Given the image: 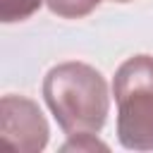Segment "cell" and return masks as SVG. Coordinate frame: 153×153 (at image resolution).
Returning a JSON list of instances; mask_svg holds the SVG:
<instances>
[{
  "mask_svg": "<svg viewBox=\"0 0 153 153\" xmlns=\"http://www.w3.org/2000/svg\"><path fill=\"white\" fill-rule=\"evenodd\" d=\"M115 2H131V0H115Z\"/></svg>",
  "mask_w": 153,
  "mask_h": 153,
  "instance_id": "7",
  "label": "cell"
},
{
  "mask_svg": "<svg viewBox=\"0 0 153 153\" xmlns=\"http://www.w3.org/2000/svg\"><path fill=\"white\" fill-rule=\"evenodd\" d=\"M43 2L53 14L65 19H81L100 5V0H43Z\"/></svg>",
  "mask_w": 153,
  "mask_h": 153,
  "instance_id": "4",
  "label": "cell"
},
{
  "mask_svg": "<svg viewBox=\"0 0 153 153\" xmlns=\"http://www.w3.org/2000/svg\"><path fill=\"white\" fill-rule=\"evenodd\" d=\"M62 151H65V153H67V151H76V153H81V151H86V153H91V151H108V143L98 141L96 134H74V136H69V141L62 146Z\"/></svg>",
  "mask_w": 153,
  "mask_h": 153,
  "instance_id": "6",
  "label": "cell"
},
{
  "mask_svg": "<svg viewBox=\"0 0 153 153\" xmlns=\"http://www.w3.org/2000/svg\"><path fill=\"white\" fill-rule=\"evenodd\" d=\"M43 0H0V19L5 24L12 22H22L26 17H31Z\"/></svg>",
  "mask_w": 153,
  "mask_h": 153,
  "instance_id": "5",
  "label": "cell"
},
{
  "mask_svg": "<svg viewBox=\"0 0 153 153\" xmlns=\"http://www.w3.org/2000/svg\"><path fill=\"white\" fill-rule=\"evenodd\" d=\"M50 127L41 108L24 96L0 98V139L5 146L19 153H38L45 148Z\"/></svg>",
  "mask_w": 153,
  "mask_h": 153,
  "instance_id": "3",
  "label": "cell"
},
{
  "mask_svg": "<svg viewBox=\"0 0 153 153\" xmlns=\"http://www.w3.org/2000/svg\"><path fill=\"white\" fill-rule=\"evenodd\" d=\"M43 98L67 136L98 134L110 112L108 84L86 62H62L48 69Z\"/></svg>",
  "mask_w": 153,
  "mask_h": 153,
  "instance_id": "1",
  "label": "cell"
},
{
  "mask_svg": "<svg viewBox=\"0 0 153 153\" xmlns=\"http://www.w3.org/2000/svg\"><path fill=\"white\" fill-rule=\"evenodd\" d=\"M117 139L127 151H153V55L124 60L112 79Z\"/></svg>",
  "mask_w": 153,
  "mask_h": 153,
  "instance_id": "2",
  "label": "cell"
}]
</instances>
